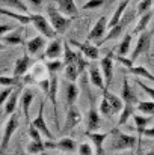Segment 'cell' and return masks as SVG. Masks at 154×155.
Returning <instances> with one entry per match:
<instances>
[{
	"instance_id": "42",
	"label": "cell",
	"mask_w": 154,
	"mask_h": 155,
	"mask_svg": "<svg viewBox=\"0 0 154 155\" xmlns=\"http://www.w3.org/2000/svg\"><path fill=\"white\" fill-rule=\"evenodd\" d=\"M106 0H88L83 6H82V9L83 11H89V9H97V8H101L103 3H104Z\"/></svg>"
},
{
	"instance_id": "18",
	"label": "cell",
	"mask_w": 154,
	"mask_h": 155,
	"mask_svg": "<svg viewBox=\"0 0 154 155\" xmlns=\"http://www.w3.org/2000/svg\"><path fill=\"white\" fill-rule=\"evenodd\" d=\"M121 98H122L124 104L138 105V103H139V100H138L136 94L133 92V89H132V86H130V83H128V78H127V77H124V80H122V87H121Z\"/></svg>"
},
{
	"instance_id": "22",
	"label": "cell",
	"mask_w": 154,
	"mask_h": 155,
	"mask_svg": "<svg viewBox=\"0 0 154 155\" xmlns=\"http://www.w3.org/2000/svg\"><path fill=\"white\" fill-rule=\"evenodd\" d=\"M62 44H63V42H60L59 39H53L51 42H49V45H47V48H46V51H44V57H47L49 60L59 59V57L62 56V50H63Z\"/></svg>"
},
{
	"instance_id": "50",
	"label": "cell",
	"mask_w": 154,
	"mask_h": 155,
	"mask_svg": "<svg viewBox=\"0 0 154 155\" xmlns=\"http://www.w3.org/2000/svg\"><path fill=\"white\" fill-rule=\"evenodd\" d=\"M144 136H145V137H150V139H154V127L147 128V130H145V133H144Z\"/></svg>"
},
{
	"instance_id": "16",
	"label": "cell",
	"mask_w": 154,
	"mask_h": 155,
	"mask_svg": "<svg viewBox=\"0 0 154 155\" xmlns=\"http://www.w3.org/2000/svg\"><path fill=\"white\" fill-rule=\"evenodd\" d=\"M21 92H23V87L21 86H17L12 92V95L8 98V101L3 104L5 108H3V114L5 116H11L12 113H15V108H17V104L20 101V97H21Z\"/></svg>"
},
{
	"instance_id": "39",
	"label": "cell",
	"mask_w": 154,
	"mask_h": 155,
	"mask_svg": "<svg viewBox=\"0 0 154 155\" xmlns=\"http://www.w3.org/2000/svg\"><path fill=\"white\" fill-rule=\"evenodd\" d=\"M100 113H101L103 116H107V117H110V116H113V114H115L113 107L110 105V103L107 101V98H106V97H103L101 103H100Z\"/></svg>"
},
{
	"instance_id": "9",
	"label": "cell",
	"mask_w": 154,
	"mask_h": 155,
	"mask_svg": "<svg viewBox=\"0 0 154 155\" xmlns=\"http://www.w3.org/2000/svg\"><path fill=\"white\" fill-rule=\"evenodd\" d=\"M70 44H73L74 47H77L80 51L83 53V56L86 59H91V60H98L100 59V51L97 48V45H92L91 41H86V42H79L76 39H70Z\"/></svg>"
},
{
	"instance_id": "55",
	"label": "cell",
	"mask_w": 154,
	"mask_h": 155,
	"mask_svg": "<svg viewBox=\"0 0 154 155\" xmlns=\"http://www.w3.org/2000/svg\"><path fill=\"white\" fill-rule=\"evenodd\" d=\"M139 2H141V0H139Z\"/></svg>"
},
{
	"instance_id": "2",
	"label": "cell",
	"mask_w": 154,
	"mask_h": 155,
	"mask_svg": "<svg viewBox=\"0 0 154 155\" xmlns=\"http://www.w3.org/2000/svg\"><path fill=\"white\" fill-rule=\"evenodd\" d=\"M47 14H49V20H50L51 26L54 27V30L60 35L65 33L67 29L70 27L71 21H73V17H67L65 14H62L59 11V8H56L53 5L47 6Z\"/></svg>"
},
{
	"instance_id": "11",
	"label": "cell",
	"mask_w": 154,
	"mask_h": 155,
	"mask_svg": "<svg viewBox=\"0 0 154 155\" xmlns=\"http://www.w3.org/2000/svg\"><path fill=\"white\" fill-rule=\"evenodd\" d=\"M107 24H109L107 17H104V15L100 17L98 21H97V23L94 24V27L91 29V32L88 33V39H86V41H95V42L98 41V42H100L103 39V36H104V33H106V30H107V27H109Z\"/></svg>"
},
{
	"instance_id": "25",
	"label": "cell",
	"mask_w": 154,
	"mask_h": 155,
	"mask_svg": "<svg viewBox=\"0 0 154 155\" xmlns=\"http://www.w3.org/2000/svg\"><path fill=\"white\" fill-rule=\"evenodd\" d=\"M57 8L67 17H73L74 18L79 14V8H77L74 0H57Z\"/></svg>"
},
{
	"instance_id": "4",
	"label": "cell",
	"mask_w": 154,
	"mask_h": 155,
	"mask_svg": "<svg viewBox=\"0 0 154 155\" xmlns=\"http://www.w3.org/2000/svg\"><path fill=\"white\" fill-rule=\"evenodd\" d=\"M18 124H20V116L17 113H12L5 125V130H3V136H2V146H0V151L5 152L8 149V145L15 133V130L18 128Z\"/></svg>"
},
{
	"instance_id": "46",
	"label": "cell",
	"mask_w": 154,
	"mask_h": 155,
	"mask_svg": "<svg viewBox=\"0 0 154 155\" xmlns=\"http://www.w3.org/2000/svg\"><path fill=\"white\" fill-rule=\"evenodd\" d=\"M136 83H138V86H139V87H142V89H144V92H147V94H148V95H150V97L154 100V89H153V87L147 86V84H145L142 80H139V78L136 80Z\"/></svg>"
},
{
	"instance_id": "35",
	"label": "cell",
	"mask_w": 154,
	"mask_h": 155,
	"mask_svg": "<svg viewBox=\"0 0 154 155\" xmlns=\"http://www.w3.org/2000/svg\"><path fill=\"white\" fill-rule=\"evenodd\" d=\"M2 3H3V6H8V8H14V9H17V11H20V12H29V8L26 6V3L23 2V0H2Z\"/></svg>"
},
{
	"instance_id": "6",
	"label": "cell",
	"mask_w": 154,
	"mask_h": 155,
	"mask_svg": "<svg viewBox=\"0 0 154 155\" xmlns=\"http://www.w3.org/2000/svg\"><path fill=\"white\" fill-rule=\"evenodd\" d=\"M88 98H89V111H88V120H86V131H98L100 128V111H97L95 101L92 94L88 91Z\"/></svg>"
},
{
	"instance_id": "43",
	"label": "cell",
	"mask_w": 154,
	"mask_h": 155,
	"mask_svg": "<svg viewBox=\"0 0 154 155\" xmlns=\"http://www.w3.org/2000/svg\"><path fill=\"white\" fill-rule=\"evenodd\" d=\"M77 154L79 155H94V149H92V146H91L89 143L83 142V143H80V145H79Z\"/></svg>"
},
{
	"instance_id": "7",
	"label": "cell",
	"mask_w": 154,
	"mask_h": 155,
	"mask_svg": "<svg viewBox=\"0 0 154 155\" xmlns=\"http://www.w3.org/2000/svg\"><path fill=\"white\" fill-rule=\"evenodd\" d=\"M51 84H50V91H49V95L47 98L50 100L51 107H53V116H54V122H56V127L59 128V113H57V89H59V78H57V74H51L50 75ZM60 131V128H59Z\"/></svg>"
},
{
	"instance_id": "12",
	"label": "cell",
	"mask_w": 154,
	"mask_h": 155,
	"mask_svg": "<svg viewBox=\"0 0 154 155\" xmlns=\"http://www.w3.org/2000/svg\"><path fill=\"white\" fill-rule=\"evenodd\" d=\"M113 53H107L104 57L100 59V68H101V72L104 75V80H106V89L109 87L110 81H112V77H113Z\"/></svg>"
},
{
	"instance_id": "47",
	"label": "cell",
	"mask_w": 154,
	"mask_h": 155,
	"mask_svg": "<svg viewBox=\"0 0 154 155\" xmlns=\"http://www.w3.org/2000/svg\"><path fill=\"white\" fill-rule=\"evenodd\" d=\"M27 2H29V5H30L35 11H39L41 6H43V0H27Z\"/></svg>"
},
{
	"instance_id": "33",
	"label": "cell",
	"mask_w": 154,
	"mask_h": 155,
	"mask_svg": "<svg viewBox=\"0 0 154 155\" xmlns=\"http://www.w3.org/2000/svg\"><path fill=\"white\" fill-rule=\"evenodd\" d=\"M62 69H65L63 60L60 62L59 59H54V60H47V63H46V71L49 72V75H51V74H57V72L62 71Z\"/></svg>"
},
{
	"instance_id": "48",
	"label": "cell",
	"mask_w": 154,
	"mask_h": 155,
	"mask_svg": "<svg viewBox=\"0 0 154 155\" xmlns=\"http://www.w3.org/2000/svg\"><path fill=\"white\" fill-rule=\"evenodd\" d=\"M14 27L12 26H8V24H2V27H0V36L2 35H6V32L8 30H12Z\"/></svg>"
},
{
	"instance_id": "17",
	"label": "cell",
	"mask_w": 154,
	"mask_h": 155,
	"mask_svg": "<svg viewBox=\"0 0 154 155\" xmlns=\"http://www.w3.org/2000/svg\"><path fill=\"white\" fill-rule=\"evenodd\" d=\"M85 136L92 142L97 155H103V145H104V140L109 137V133H98V131H85Z\"/></svg>"
},
{
	"instance_id": "29",
	"label": "cell",
	"mask_w": 154,
	"mask_h": 155,
	"mask_svg": "<svg viewBox=\"0 0 154 155\" xmlns=\"http://www.w3.org/2000/svg\"><path fill=\"white\" fill-rule=\"evenodd\" d=\"M103 97H106V98H107V101L110 103V105L113 107L115 114L121 113V110L124 108V101H122V98H119V97L113 95V94H112V92H109L107 89H104V91H103Z\"/></svg>"
},
{
	"instance_id": "49",
	"label": "cell",
	"mask_w": 154,
	"mask_h": 155,
	"mask_svg": "<svg viewBox=\"0 0 154 155\" xmlns=\"http://www.w3.org/2000/svg\"><path fill=\"white\" fill-rule=\"evenodd\" d=\"M46 145V149H57V143H54L53 140H49L44 143Z\"/></svg>"
},
{
	"instance_id": "5",
	"label": "cell",
	"mask_w": 154,
	"mask_h": 155,
	"mask_svg": "<svg viewBox=\"0 0 154 155\" xmlns=\"http://www.w3.org/2000/svg\"><path fill=\"white\" fill-rule=\"evenodd\" d=\"M151 36H153V33L148 32V30H145V32H142V33L139 35V39H138V42H136V47H135V50H133L132 56H130V60H132L133 63L138 60L139 56L147 54V53L150 51V47H151Z\"/></svg>"
},
{
	"instance_id": "24",
	"label": "cell",
	"mask_w": 154,
	"mask_h": 155,
	"mask_svg": "<svg viewBox=\"0 0 154 155\" xmlns=\"http://www.w3.org/2000/svg\"><path fill=\"white\" fill-rule=\"evenodd\" d=\"M89 80L97 89H101V91L106 89V80L101 72V68L89 66Z\"/></svg>"
},
{
	"instance_id": "53",
	"label": "cell",
	"mask_w": 154,
	"mask_h": 155,
	"mask_svg": "<svg viewBox=\"0 0 154 155\" xmlns=\"http://www.w3.org/2000/svg\"><path fill=\"white\" fill-rule=\"evenodd\" d=\"M119 155H130V154H119Z\"/></svg>"
},
{
	"instance_id": "54",
	"label": "cell",
	"mask_w": 154,
	"mask_h": 155,
	"mask_svg": "<svg viewBox=\"0 0 154 155\" xmlns=\"http://www.w3.org/2000/svg\"><path fill=\"white\" fill-rule=\"evenodd\" d=\"M153 8H154V0H153Z\"/></svg>"
},
{
	"instance_id": "38",
	"label": "cell",
	"mask_w": 154,
	"mask_h": 155,
	"mask_svg": "<svg viewBox=\"0 0 154 155\" xmlns=\"http://www.w3.org/2000/svg\"><path fill=\"white\" fill-rule=\"evenodd\" d=\"M130 44H132V35L130 33H125L124 35V39L118 45V54L119 56H125L128 53V50H130Z\"/></svg>"
},
{
	"instance_id": "14",
	"label": "cell",
	"mask_w": 154,
	"mask_h": 155,
	"mask_svg": "<svg viewBox=\"0 0 154 155\" xmlns=\"http://www.w3.org/2000/svg\"><path fill=\"white\" fill-rule=\"evenodd\" d=\"M63 91H65V103H67V107H71L74 105L77 98H79V86L76 84V81H65L63 83Z\"/></svg>"
},
{
	"instance_id": "20",
	"label": "cell",
	"mask_w": 154,
	"mask_h": 155,
	"mask_svg": "<svg viewBox=\"0 0 154 155\" xmlns=\"http://www.w3.org/2000/svg\"><path fill=\"white\" fill-rule=\"evenodd\" d=\"M44 38H46V36L39 35V36H35V38H32L30 41H27L26 47H27V53H29L30 56H38V54H41V51H43L44 48H47Z\"/></svg>"
},
{
	"instance_id": "44",
	"label": "cell",
	"mask_w": 154,
	"mask_h": 155,
	"mask_svg": "<svg viewBox=\"0 0 154 155\" xmlns=\"http://www.w3.org/2000/svg\"><path fill=\"white\" fill-rule=\"evenodd\" d=\"M29 136H30V139L32 140H38V142H41V131L33 125V124H29Z\"/></svg>"
},
{
	"instance_id": "8",
	"label": "cell",
	"mask_w": 154,
	"mask_h": 155,
	"mask_svg": "<svg viewBox=\"0 0 154 155\" xmlns=\"http://www.w3.org/2000/svg\"><path fill=\"white\" fill-rule=\"evenodd\" d=\"M80 120H82V113H80V110L76 107V104L71 105V107H68V111H67V117H65V124H63L62 133H63V134L70 133L74 127H77V124H79Z\"/></svg>"
},
{
	"instance_id": "26",
	"label": "cell",
	"mask_w": 154,
	"mask_h": 155,
	"mask_svg": "<svg viewBox=\"0 0 154 155\" xmlns=\"http://www.w3.org/2000/svg\"><path fill=\"white\" fill-rule=\"evenodd\" d=\"M132 0H121V3L118 5V8L115 9V12H113V15H112V18L109 20V29H112V27H115L116 24H119L121 23V20H122V15H124V12H125V8L128 6V3H130Z\"/></svg>"
},
{
	"instance_id": "32",
	"label": "cell",
	"mask_w": 154,
	"mask_h": 155,
	"mask_svg": "<svg viewBox=\"0 0 154 155\" xmlns=\"http://www.w3.org/2000/svg\"><path fill=\"white\" fill-rule=\"evenodd\" d=\"M135 107L136 105H130V104H124V108L119 113V119H118V125H124L130 117H133L135 114Z\"/></svg>"
},
{
	"instance_id": "36",
	"label": "cell",
	"mask_w": 154,
	"mask_h": 155,
	"mask_svg": "<svg viewBox=\"0 0 154 155\" xmlns=\"http://www.w3.org/2000/svg\"><path fill=\"white\" fill-rule=\"evenodd\" d=\"M136 108L141 113H144L147 116H151V114H154V100H151V101H139Z\"/></svg>"
},
{
	"instance_id": "21",
	"label": "cell",
	"mask_w": 154,
	"mask_h": 155,
	"mask_svg": "<svg viewBox=\"0 0 154 155\" xmlns=\"http://www.w3.org/2000/svg\"><path fill=\"white\" fill-rule=\"evenodd\" d=\"M133 120L136 124V133H138V149L141 148V139L144 137V133L148 127V124L151 122V117H145V116H139V114H133Z\"/></svg>"
},
{
	"instance_id": "51",
	"label": "cell",
	"mask_w": 154,
	"mask_h": 155,
	"mask_svg": "<svg viewBox=\"0 0 154 155\" xmlns=\"http://www.w3.org/2000/svg\"><path fill=\"white\" fill-rule=\"evenodd\" d=\"M147 155H154V149L153 151H150V152H147Z\"/></svg>"
},
{
	"instance_id": "52",
	"label": "cell",
	"mask_w": 154,
	"mask_h": 155,
	"mask_svg": "<svg viewBox=\"0 0 154 155\" xmlns=\"http://www.w3.org/2000/svg\"><path fill=\"white\" fill-rule=\"evenodd\" d=\"M20 155H32V154H29V152H27V154H24V152H23V154H20Z\"/></svg>"
},
{
	"instance_id": "30",
	"label": "cell",
	"mask_w": 154,
	"mask_h": 155,
	"mask_svg": "<svg viewBox=\"0 0 154 155\" xmlns=\"http://www.w3.org/2000/svg\"><path fill=\"white\" fill-rule=\"evenodd\" d=\"M77 59H79V53L71 50L70 41H63V63H65V65L77 63Z\"/></svg>"
},
{
	"instance_id": "37",
	"label": "cell",
	"mask_w": 154,
	"mask_h": 155,
	"mask_svg": "<svg viewBox=\"0 0 154 155\" xmlns=\"http://www.w3.org/2000/svg\"><path fill=\"white\" fill-rule=\"evenodd\" d=\"M27 152L29 154H32V155H38V154H41L44 149H46V145H44V142L41 140V142H38V140H32L29 145H27Z\"/></svg>"
},
{
	"instance_id": "19",
	"label": "cell",
	"mask_w": 154,
	"mask_h": 155,
	"mask_svg": "<svg viewBox=\"0 0 154 155\" xmlns=\"http://www.w3.org/2000/svg\"><path fill=\"white\" fill-rule=\"evenodd\" d=\"M33 97H35V92L30 87H24L21 92V97H20V104H21L26 122H29V111H30V104L33 101Z\"/></svg>"
},
{
	"instance_id": "28",
	"label": "cell",
	"mask_w": 154,
	"mask_h": 155,
	"mask_svg": "<svg viewBox=\"0 0 154 155\" xmlns=\"http://www.w3.org/2000/svg\"><path fill=\"white\" fill-rule=\"evenodd\" d=\"M57 149H60L62 152L73 154V152H76V149H79V145L73 137H62L57 142Z\"/></svg>"
},
{
	"instance_id": "34",
	"label": "cell",
	"mask_w": 154,
	"mask_h": 155,
	"mask_svg": "<svg viewBox=\"0 0 154 155\" xmlns=\"http://www.w3.org/2000/svg\"><path fill=\"white\" fill-rule=\"evenodd\" d=\"M79 75H80V71H79L77 63L65 65V78H67L68 81H76Z\"/></svg>"
},
{
	"instance_id": "3",
	"label": "cell",
	"mask_w": 154,
	"mask_h": 155,
	"mask_svg": "<svg viewBox=\"0 0 154 155\" xmlns=\"http://www.w3.org/2000/svg\"><path fill=\"white\" fill-rule=\"evenodd\" d=\"M30 20H32V24H33V27L43 35V36H46V38H50V39H54L56 38V35H57V32L54 30V27L51 26L50 20H47L44 15H41V14H30Z\"/></svg>"
},
{
	"instance_id": "1",
	"label": "cell",
	"mask_w": 154,
	"mask_h": 155,
	"mask_svg": "<svg viewBox=\"0 0 154 155\" xmlns=\"http://www.w3.org/2000/svg\"><path fill=\"white\" fill-rule=\"evenodd\" d=\"M110 136H112V145H110L112 151H135L138 148V137L124 134L118 128L112 130Z\"/></svg>"
},
{
	"instance_id": "23",
	"label": "cell",
	"mask_w": 154,
	"mask_h": 155,
	"mask_svg": "<svg viewBox=\"0 0 154 155\" xmlns=\"http://www.w3.org/2000/svg\"><path fill=\"white\" fill-rule=\"evenodd\" d=\"M0 39H2V42L3 44H8V45H24V44H27V42H24V39H23V35H21V29H17V30H11L9 33H6V35H2L0 36Z\"/></svg>"
},
{
	"instance_id": "10",
	"label": "cell",
	"mask_w": 154,
	"mask_h": 155,
	"mask_svg": "<svg viewBox=\"0 0 154 155\" xmlns=\"http://www.w3.org/2000/svg\"><path fill=\"white\" fill-rule=\"evenodd\" d=\"M44 101H41L39 104V110H38V116L30 122V124H33L49 140H54V136H53V133L50 131V128H49V125H47V122H46V117H44Z\"/></svg>"
},
{
	"instance_id": "41",
	"label": "cell",
	"mask_w": 154,
	"mask_h": 155,
	"mask_svg": "<svg viewBox=\"0 0 154 155\" xmlns=\"http://www.w3.org/2000/svg\"><path fill=\"white\" fill-rule=\"evenodd\" d=\"M151 8H153V0H141L139 5H138V14H139V17L144 15V14H147V12H150Z\"/></svg>"
},
{
	"instance_id": "15",
	"label": "cell",
	"mask_w": 154,
	"mask_h": 155,
	"mask_svg": "<svg viewBox=\"0 0 154 155\" xmlns=\"http://www.w3.org/2000/svg\"><path fill=\"white\" fill-rule=\"evenodd\" d=\"M30 63H32V59H30V54H24V56H20L17 60H15V65H14V75L15 77H24L30 68Z\"/></svg>"
},
{
	"instance_id": "31",
	"label": "cell",
	"mask_w": 154,
	"mask_h": 155,
	"mask_svg": "<svg viewBox=\"0 0 154 155\" xmlns=\"http://www.w3.org/2000/svg\"><path fill=\"white\" fill-rule=\"evenodd\" d=\"M151 18H153V12H151V11L147 12V14H144V15H141L139 20H138L136 27L133 29V33L136 35V33H142V32H145L147 27H148V24H150V20H151Z\"/></svg>"
},
{
	"instance_id": "45",
	"label": "cell",
	"mask_w": 154,
	"mask_h": 155,
	"mask_svg": "<svg viewBox=\"0 0 154 155\" xmlns=\"http://www.w3.org/2000/svg\"><path fill=\"white\" fill-rule=\"evenodd\" d=\"M14 86H5L3 87V91H2V97H0V103L5 104L6 101H8V98L12 95V92H14Z\"/></svg>"
},
{
	"instance_id": "27",
	"label": "cell",
	"mask_w": 154,
	"mask_h": 155,
	"mask_svg": "<svg viewBox=\"0 0 154 155\" xmlns=\"http://www.w3.org/2000/svg\"><path fill=\"white\" fill-rule=\"evenodd\" d=\"M0 12H2V15H5V17H9V18H14V20H17L20 24H29V23H32V20H30V14H18V12H14V11H9V9H6V8H2L0 9Z\"/></svg>"
},
{
	"instance_id": "13",
	"label": "cell",
	"mask_w": 154,
	"mask_h": 155,
	"mask_svg": "<svg viewBox=\"0 0 154 155\" xmlns=\"http://www.w3.org/2000/svg\"><path fill=\"white\" fill-rule=\"evenodd\" d=\"M135 14H132V15H128V17H122V20H121V23L119 24H116L115 27H112V29H109V33L103 38L101 41L97 44V45H101L104 42H107V41H112V39H116V38H119L121 36V33H124V30H125V27H127V24L130 23V17H133Z\"/></svg>"
},
{
	"instance_id": "40",
	"label": "cell",
	"mask_w": 154,
	"mask_h": 155,
	"mask_svg": "<svg viewBox=\"0 0 154 155\" xmlns=\"http://www.w3.org/2000/svg\"><path fill=\"white\" fill-rule=\"evenodd\" d=\"M0 84L5 87V86H21L20 84V78L18 77H15V75H12V77H5V75H2L0 77Z\"/></svg>"
}]
</instances>
